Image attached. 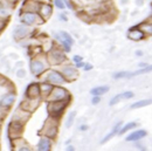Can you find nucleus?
<instances>
[{
  "instance_id": "nucleus-1",
  "label": "nucleus",
  "mask_w": 152,
  "mask_h": 151,
  "mask_svg": "<svg viewBox=\"0 0 152 151\" xmlns=\"http://www.w3.org/2000/svg\"><path fill=\"white\" fill-rule=\"evenodd\" d=\"M66 106H67V101H66V100H61V101H50L49 104H48V107H47V108H48V112L52 115V116L56 117V116H59V115L62 114V111L64 110Z\"/></svg>"
},
{
  "instance_id": "nucleus-2",
  "label": "nucleus",
  "mask_w": 152,
  "mask_h": 151,
  "mask_svg": "<svg viewBox=\"0 0 152 151\" xmlns=\"http://www.w3.org/2000/svg\"><path fill=\"white\" fill-rule=\"evenodd\" d=\"M66 97H68V91H67L64 88H61V87L53 88L49 94L50 101H61V100H66Z\"/></svg>"
},
{
  "instance_id": "nucleus-3",
  "label": "nucleus",
  "mask_w": 152,
  "mask_h": 151,
  "mask_svg": "<svg viewBox=\"0 0 152 151\" xmlns=\"http://www.w3.org/2000/svg\"><path fill=\"white\" fill-rule=\"evenodd\" d=\"M46 80L52 83V85H62L64 82V77L62 74H60L59 72H55V70H52L46 77Z\"/></svg>"
},
{
  "instance_id": "nucleus-4",
  "label": "nucleus",
  "mask_w": 152,
  "mask_h": 151,
  "mask_svg": "<svg viewBox=\"0 0 152 151\" xmlns=\"http://www.w3.org/2000/svg\"><path fill=\"white\" fill-rule=\"evenodd\" d=\"M41 94L40 91V86L38 83H30V85L27 87V90H26V95L29 100H35L39 95Z\"/></svg>"
},
{
  "instance_id": "nucleus-5",
  "label": "nucleus",
  "mask_w": 152,
  "mask_h": 151,
  "mask_svg": "<svg viewBox=\"0 0 152 151\" xmlns=\"http://www.w3.org/2000/svg\"><path fill=\"white\" fill-rule=\"evenodd\" d=\"M146 135H147V131H145L143 129H139L137 131L131 132L130 135L125 138V141H128V142H137V141H141L142 138H144Z\"/></svg>"
},
{
  "instance_id": "nucleus-6",
  "label": "nucleus",
  "mask_w": 152,
  "mask_h": 151,
  "mask_svg": "<svg viewBox=\"0 0 152 151\" xmlns=\"http://www.w3.org/2000/svg\"><path fill=\"white\" fill-rule=\"evenodd\" d=\"M45 70V64L40 60H33L30 62V72L34 75H40Z\"/></svg>"
},
{
  "instance_id": "nucleus-7",
  "label": "nucleus",
  "mask_w": 152,
  "mask_h": 151,
  "mask_svg": "<svg viewBox=\"0 0 152 151\" xmlns=\"http://www.w3.org/2000/svg\"><path fill=\"white\" fill-rule=\"evenodd\" d=\"M49 60L52 63L59 64V63H61L66 60V56L62 52H60V50H52L50 54H49Z\"/></svg>"
},
{
  "instance_id": "nucleus-8",
  "label": "nucleus",
  "mask_w": 152,
  "mask_h": 151,
  "mask_svg": "<svg viewBox=\"0 0 152 151\" xmlns=\"http://www.w3.org/2000/svg\"><path fill=\"white\" fill-rule=\"evenodd\" d=\"M133 93L132 91H124V93H121V94H118V95H116L115 97H112L111 100H110V106H115L116 103H118L120 101H122V100H129V98H132L133 97Z\"/></svg>"
},
{
  "instance_id": "nucleus-9",
  "label": "nucleus",
  "mask_w": 152,
  "mask_h": 151,
  "mask_svg": "<svg viewBox=\"0 0 152 151\" xmlns=\"http://www.w3.org/2000/svg\"><path fill=\"white\" fill-rule=\"evenodd\" d=\"M36 19H38V15L35 13H33V12H27L22 15V18H21V22L29 26V25H33V24H35L36 22Z\"/></svg>"
},
{
  "instance_id": "nucleus-10",
  "label": "nucleus",
  "mask_w": 152,
  "mask_h": 151,
  "mask_svg": "<svg viewBox=\"0 0 152 151\" xmlns=\"http://www.w3.org/2000/svg\"><path fill=\"white\" fill-rule=\"evenodd\" d=\"M62 74H63V77H67V79H69V80H74L78 75L77 74V70L74 68V67H72V66H66V67H63Z\"/></svg>"
},
{
  "instance_id": "nucleus-11",
  "label": "nucleus",
  "mask_w": 152,
  "mask_h": 151,
  "mask_svg": "<svg viewBox=\"0 0 152 151\" xmlns=\"http://www.w3.org/2000/svg\"><path fill=\"white\" fill-rule=\"evenodd\" d=\"M128 37L133 41H138V40H142L144 38V33L141 29H138V27H133L129 30Z\"/></svg>"
},
{
  "instance_id": "nucleus-12",
  "label": "nucleus",
  "mask_w": 152,
  "mask_h": 151,
  "mask_svg": "<svg viewBox=\"0 0 152 151\" xmlns=\"http://www.w3.org/2000/svg\"><path fill=\"white\" fill-rule=\"evenodd\" d=\"M50 148H52V143L48 137H42L39 141L38 151H50Z\"/></svg>"
},
{
  "instance_id": "nucleus-13",
  "label": "nucleus",
  "mask_w": 152,
  "mask_h": 151,
  "mask_svg": "<svg viewBox=\"0 0 152 151\" xmlns=\"http://www.w3.org/2000/svg\"><path fill=\"white\" fill-rule=\"evenodd\" d=\"M27 34H28V28L26 26H24V25H20V26H18L14 29V38L15 39H22Z\"/></svg>"
},
{
  "instance_id": "nucleus-14",
  "label": "nucleus",
  "mask_w": 152,
  "mask_h": 151,
  "mask_svg": "<svg viewBox=\"0 0 152 151\" xmlns=\"http://www.w3.org/2000/svg\"><path fill=\"white\" fill-rule=\"evenodd\" d=\"M15 101L14 94H6L1 100H0V106L1 107H11Z\"/></svg>"
},
{
  "instance_id": "nucleus-15",
  "label": "nucleus",
  "mask_w": 152,
  "mask_h": 151,
  "mask_svg": "<svg viewBox=\"0 0 152 151\" xmlns=\"http://www.w3.org/2000/svg\"><path fill=\"white\" fill-rule=\"evenodd\" d=\"M121 128H122V122H118V123H117V124L113 127V129L111 130V132H109L108 135H107V136H105V137L102 139V142H101V143H102V144H104V143H107L109 139H111V138H112L115 135H117V133H118V131H120V129H121Z\"/></svg>"
},
{
  "instance_id": "nucleus-16",
  "label": "nucleus",
  "mask_w": 152,
  "mask_h": 151,
  "mask_svg": "<svg viewBox=\"0 0 152 151\" xmlns=\"http://www.w3.org/2000/svg\"><path fill=\"white\" fill-rule=\"evenodd\" d=\"M109 91V87L108 86H99V87H95L90 90V94L94 96H101L103 94H107Z\"/></svg>"
},
{
  "instance_id": "nucleus-17",
  "label": "nucleus",
  "mask_w": 152,
  "mask_h": 151,
  "mask_svg": "<svg viewBox=\"0 0 152 151\" xmlns=\"http://www.w3.org/2000/svg\"><path fill=\"white\" fill-rule=\"evenodd\" d=\"M56 38H57L60 41H66V42H68L70 46L74 43V40H73V38H72V37H70V35H69L67 32H63V30L59 33V34L56 35Z\"/></svg>"
},
{
  "instance_id": "nucleus-18",
  "label": "nucleus",
  "mask_w": 152,
  "mask_h": 151,
  "mask_svg": "<svg viewBox=\"0 0 152 151\" xmlns=\"http://www.w3.org/2000/svg\"><path fill=\"white\" fill-rule=\"evenodd\" d=\"M149 104H152V98H149V100H141L138 102H134L131 104V109H138V108H143V107H146Z\"/></svg>"
},
{
  "instance_id": "nucleus-19",
  "label": "nucleus",
  "mask_w": 152,
  "mask_h": 151,
  "mask_svg": "<svg viewBox=\"0 0 152 151\" xmlns=\"http://www.w3.org/2000/svg\"><path fill=\"white\" fill-rule=\"evenodd\" d=\"M152 72V64H147L144 68L139 69V70H136L133 73H129V77H132V76H136V75H142V74H146V73H150Z\"/></svg>"
},
{
  "instance_id": "nucleus-20",
  "label": "nucleus",
  "mask_w": 152,
  "mask_h": 151,
  "mask_svg": "<svg viewBox=\"0 0 152 151\" xmlns=\"http://www.w3.org/2000/svg\"><path fill=\"white\" fill-rule=\"evenodd\" d=\"M136 127H137V123L136 122H129V123H126L124 127H122L120 129V131H118V135H124L126 131H129V130H131L133 128H136Z\"/></svg>"
},
{
  "instance_id": "nucleus-21",
  "label": "nucleus",
  "mask_w": 152,
  "mask_h": 151,
  "mask_svg": "<svg viewBox=\"0 0 152 151\" xmlns=\"http://www.w3.org/2000/svg\"><path fill=\"white\" fill-rule=\"evenodd\" d=\"M40 13L45 18H48V16L52 14V7H50V5H42L40 8Z\"/></svg>"
},
{
  "instance_id": "nucleus-22",
  "label": "nucleus",
  "mask_w": 152,
  "mask_h": 151,
  "mask_svg": "<svg viewBox=\"0 0 152 151\" xmlns=\"http://www.w3.org/2000/svg\"><path fill=\"white\" fill-rule=\"evenodd\" d=\"M53 89V86L49 85V83H43V85L40 86V91L43 94V95H49L50 91Z\"/></svg>"
},
{
  "instance_id": "nucleus-23",
  "label": "nucleus",
  "mask_w": 152,
  "mask_h": 151,
  "mask_svg": "<svg viewBox=\"0 0 152 151\" xmlns=\"http://www.w3.org/2000/svg\"><path fill=\"white\" fill-rule=\"evenodd\" d=\"M139 29H141L143 33H146V34H149V35H152V24L142 25Z\"/></svg>"
},
{
  "instance_id": "nucleus-24",
  "label": "nucleus",
  "mask_w": 152,
  "mask_h": 151,
  "mask_svg": "<svg viewBox=\"0 0 152 151\" xmlns=\"http://www.w3.org/2000/svg\"><path fill=\"white\" fill-rule=\"evenodd\" d=\"M75 116H76V112L75 111H72L68 116V118H67V122H66V127L67 128H70L73 122H74V118H75Z\"/></svg>"
},
{
  "instance_id": "nucleus-25",
  "label": "nucleus",
  "mask_w": 152,
  "mask_h": 151,
  "mask_svg": "<svg viewBox=\"0 0 152 151\" xmlns=\"http://www.w3.org/2000/svg\"><path fill=\"white\" fill-rule=\"evenodd\" d=\"M54 4H55V6H56L57 8H60V9H63V8L66 7V6H64V0H55Z\"/></svg>"
},
{
  "instance_id": "nucleus-26",
  "label": "nucleus",
  "mask_w": 152,
  "mask_h": 151,
  "mask_svg": "<svg viewBox=\"0 0 152 151\" xmlns=\"http://www.w3.org/2000/svg\"><path fill=\"white\" fill-rule=\"evenodd\" d=\"M99 102H101V96H94V98L91 100L93 104H98Z\"/></svg>"
},
{
  "instance_id": "nucleus-27",
  "label": "nucleus",
  "mask_w": 152,
  "mask_h": 151,
  "mask_svg": "<svg viewBox=\"0 0 152 151\" xmlns=\"http://www.w3.org/2000/svg\"><path fill=\"white\" fill-rule=\"evenodd\" d=\"M73 60H74V62H75V63H78V62L83 61V60H82V58H81V56H78V55H75V56L73 58Z\"/></svg>"
},
{
  "instance_id": "nucleus-28",
  "label": "nucleus",
  "mask_w": 152,
  "mask_h": 151,
  "mask_svg": "<svg viewBox=\"0 0 152 151\" xmlns=\"http://www.w3.org/2000/svg\"><path fill=\"white\" fill-rule=\"evenodd\" d=\"M25 70L24 69H20V70H18V73H16V75H18L19 77H25Z\"/></svg>"
},
{
  "instance_id": "nucleus-29",
  "label": "nucleus",
  "mask_w": 152,
  "mask_h": 151,
  "mask_svg": "<svg viewBox=\"0 0 152 151\" xmlns=\"http://www.w3.org/2000/svg\"><path fill=\"white\" fill-rule=\"evenodd\" d=\"M91 68H93V66H91V64H89V63L84 64V70H90Z\"/></svg>"
},
{
  "instance_id": "nucleus-30",
  "label": "nucleus",
  "mask_w": 152,
  "mask_h": 151,
  "mask_svg": "<svg viewBox=\"0 0 152 151\" xmlns=\"http://www.w3.org/2000/svg\"><path fill=\"white\" fill-rule=\"evenodd\" d=\"M18 151H32V150H30L28 146H21V148L18 150Z\"/></svg>"
},
{
  "instance_id": "nucleus-31",
  "label": "nucleus",
  "mask_w": 152,
  "mask_h": 151,
  "mask_svg": "<svg viewBox=\"0 0 152 151\" xmlns=\"http://www.w3.org/2000/svg\"><path fill=\"white\" fill-rule=\"evenodd\" d=\"M66 151H75V148L73 145H68V146H67V149H66Z\"/></svg>"
},
{
  "instance_id": "nucleus-32",
  "label": "nucleus",
  "mask_w": 152,
  "mask_h": 151,
  "mask_svg": "<svg viewBox=\"0 0 152 151\" xmlns=\"http://www.w3.org/2000/svg\"><path fill=\"white\" fill-rule=\"evenodd\" d=\"M76 67H77V68H81V67H84V62H83V61H81V62L76 63Z\"/></svg>"
},
{
  "instance_id": "nucleus-33",
  "label": "nucleus",
  "mask_w": 152,
  "mask_h": 151,
  "mask_svg": "<svg viewBox=\"0 0 152 151\" xmlns=\"http://www.w3.org/2000/svg\"><path fill=\"white\" fill-rule=\"evenodd\" d=\"M80 129H81L82 131H84V130H88V125H81V127H80Z\"/></svg>"
},
{
  "instance_id": "nucleus-34",
  "label": "nucleus",
  "mask_w": 152,
  "mask_h": 151,
  "mask_svg": "<svg viewBox=\"0 0 152 151\" xmlns=\"http://www.w3.org/2000/svg\"><path fill=\"white\" fill-rule=\"evenodd\" d=\"M137 148H139V149H141V151H145L144 146H142V145H139V144H137Z\"/></svg>"
},
{
  "instance_id": "nucleus-35",
  "label": "nucleus",
  "mask_w": 152,
  "mask_h": 151,
  "mask_svg": "<svg viewBox=\"0 0 152 151\" xmlns=\"http://www.w3.org/2000/svg\"><path fill=\"white\" fill-rule=\"evenodd\" d=\"M136 55H139V56H142V55H143V53L141 52V50H137V52H136Z\"/></svg>"
}]
</instances>
